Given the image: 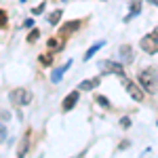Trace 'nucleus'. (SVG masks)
I'll use <instances>...</instances> for the list:
<instances>
[{
	"label": "nucleus",
	"instance_id": "1",
	"mask_svg": "<svg viewBox=\"0 0 158 158\" xmlns=\"http://www.w3.org/2000/svg\"><path fill=\"white\" fill-rule=\"evenodd\" d=\"M32 101V93L27 89H15L11 93V103L13 106H25Z\"/></svg>",
	"mask_w": 158,
	"mask_h": 158
},
{
	"label": "nucleus",
	"instance_id": "2",
	"mask_svg": "<svg viewBox=\"0 0 158 158\" xmlns=\"http://www.w3.org/2000/svg\"><path fill=\"white\" fill-rule=\"evenodd\" d=\"M80 25H82V21H80V19L68 21V23H63V25H61V30H59V34H57V36H59L61 40H68V38L72 36L74 32H78V30H80Z\"/></svg>",
	"mask_w": 158,
	"mask_h": 158
},
{
	"label": "nucleus",
	"instance_id": "3",
	"mask_svg": "<svg viewBox=\"0 0 158 158\" xmlns=\"http://www.w3.org/2000/svg\"><path fill=\"white\" fill-rule=\"evenodd\" d=\"M99 68H101V72H106V74H116V76L124 78V70H122L120 63H116V61L103 59V61H99Z\"/></svg>",
	"mask_w": 158,
	"mask_h": 158
},
{
	"label": "nucleus",
	"instance_id": "4",
	"mask_svg": "<svg viewBox=\"0 0 158 158\" xmlns=\"http://www.w3.org/2000/svg\"><path fill=\"white\" fill-rule=\"evenodd\" d=\"M137 85L141 86L143 91H154L156 82H154V74H152V70H143V72L139 74V82H137Z\"/></svg>",
	"mask_w": 158,
	"mask_h": 158
},
{
	"label": "nucleus",
	"instance_id": "5",
	"mask_svg": "<svg viewBox=\"0 0 158 158\" xmlns=\"http://www.w3.org/2000/svg\"><path fill=\"white\" fill-rule=\"evenodd\" d=\"M139 47H141V51H146L148 55H156V53H158V42L150 36V34L139 40Z\"/></svg>",
	"mask_w": 158,
	"mask_h": 158
},
{
	"label": "nucleus",
	"instance_id": "6",
	"mask_svg": "<svg viewBox=\"0 0 158 158\" xmlns=\"http://www.w3.org/2000/svg\"><path fill=\"white\" fill-rule=\"evenodd\" d=\"M127 93H129L135 101H143V99H146V91L137 85V82H127Z\"/></svg>",
	"mask_w": 158,
	"mask_h": 158
},
{
	"label": "nucleus",
	"instance_id": "7",
	"mask_svg": "<svg viewBox=\"0 0 158 158\" xmlns=\"http://www.w3.org/2000/svg\"><path fill=\"white\" fill-rule=\"evenodd\" d=\"M76 103H78V91H72L70 95H65L63 103H61V110H63V112H70Z\"/></svg>",
	"mask_w": 158,
	"mask_h": 158
},
{
	"label": "nucleus",
	"instance_id": "8",
	"mask_svg": "<svg viewBox=\"0 0 158 158\" xmlns=\"http://www.w3.org/2000/svg\"><path fill=\"white\" fill-rule=\"evenodd\" d=\"M30 131H25L23 139H21V143H19V150H17V158H23L25 154H27V148H30Z\"/></svg>",
	"mask_w": 158,
	"mask_h": 158
},
{
	"label": "nucleus",
	"instance_id": "9",
	"mask_svg": "<svg viewBox=\"0 0 158 158\" xmlns=\"http://www.w3.org/2000/svg\"><path fill=\"white\" fill-rule=\"evenodd\" d=\"M99 82H101L99 78H91V80H82L78 89H80V91H93V89H97V86H99Z\"/></svg>",
	"mask_w": 158,
	"mask_h": 158
},
{
	"label": "nucleus",
	"instance_id": "10",
	"mask_svg": "<svg viewBox=\"0 0 158 158\" xmlns=\"http://www.w3.org/2000/svg\"><path fill=\"white\" fill-rule=\"evenodd\" d=\"M70 65H72V61H68L65 65H61V68H57V70L53 72V78H51V80H53V82H59V80H61V76H63V74H65L68 70H70Z\"/></svg>",
	"mask_w": 158,
	"mask_h": 158
},
{
	"label": "nucleus",
	"instance_id": "11",
	"mask_svg": "<svg viewBox=\"0 0 158 158\" xmlns=\"http://www.w3.org/2000/svg\"><path fill=\"white\" fill-rule=\"evenodd\" d=\"M63 42H65V40H61L59 36L51 38V40H49V49L51 51H61V49H63Z\"/></svg>",
	"mask_w": 158,
	"mask_h": 158
},
{
	"label": "nucleus",
	"instance_id": "12",
	"mask_svg": "<svg viewBox=\"0 0 158 158\" xmlns=\"http://www.w3.org/2000/svg\"><path fill=\"white\" fill-rule=\"evenodd\" d=\"M103 44H106V42H95V44H93V47H91V49H89V51L85 53V59L89 61V59H91V57H93V55H95V53H97L99 49H101V47H103Z\"/></svg>",
	"mask_w": 158,
	"mask_h": 158
},
{
	"label": "nucleus",
	"instance_id": "13",
	"mask_svg": "<svg viewBox=\"0 0 158 158\" xmlns=\"http://www.w3.org/2000/svg\"><path fill=\"white\" fill-rule=\"evenodd\" d=\"M120 55H122V59H124V61H131V59H133V53H131V47H127V44H124V47L120 49Z\"/></svg>",
	"mask_w": 158,
	"mask_h": 158
},
{
	"label": "nucleus",
	"instance_id": "14",
	"mask_svg": "<svg viewBox=\"0 0 158 158\" xmlns=\"http://www.w3.org/2000/svg\"><path fill=\"white\" fill-rule=\"evenodd\" d=\"M61 15H63V11H55V13H51V15H49V23L57 25V23H59V19H61Z\"/></svg>",
	"mask_w": 158,
	"mask_h": 158
},
{
	"label": "nucleus",
	"instance_id": "15",
	"mask_svg": "<svg viewBox=\"0 0 158 158\" xmlns=\"http://www.w3.org/2000/svg\"><path fill=\"white\" fill-rule=\"evenodd\" d=\"M38 38H40V30H32V32L27 34V38H25V40H27V42L32 44V42H36Z\"/></svg>",
	"mask_w": 158,
	"mask_h": 158
},
{
	"label": "nucleus",
	"instance_id": "16",
	"mask_svg": "<svg viewBox=\"0 0 158 158\" xmlns=\"http://www.w3.org/2000/svg\"><path fill=\"white\" fill-rule=\"evenodd\" d=\"M38 61H40L42 65H51V63H53V57H51V55H40Z\"/></svg>",
	"mask_w": 158,
	"mask_h": 158
},
{
	"label": "nucleus",
	"instance_id": "17",
	"mask_svg": "<svg viewBox=\"0 0 158 158\" xmlns=\"http://www.w3.org/2000/svg\"><path fill=\"white\" fill-rule=\"evenodd\" d=\"M2 27H6V13L0 9V30H2Z\"/></svg>",
	"mask_w": 158,
	"mask_h": 158
},
{
	"label": "nucleus",
	"instance_id": "18",
	"mask_svg": "<svg viewBox=\"0 0 158 158\" xmlns=\"http://www.w3.org/2000/svg\"><path fill=\"white\" fill-rule=\"evenodd\" d=\"M42 9H44V2H40L38 6H34V9H32V13H34V15H40V13H42Z\"/></svg>",
	"mask_w": 158,
	"mask_h": 158
},
{
	"label": "nucleus",
	"instance_id": "19",
	"mask_svg": "<svg viewBox=\"0 0 158 158\" xmlns=\"http://www.w3.org/2000/svg\"><path fill=\"white\" fill-rule=\"evenodd\" d=\"M97 101H99V106H103V108H110V101L106 97H97Z\"/></svg>",
	"mask_w": 158,
	"mask_h": 158
},
{
	"label": "nucleus",
	"instance_id": "20",
	"mask_svg": "<svg viewBox=\"0 0 158 158\" xmlns=\"http://www.w3.org/2000/svg\"><path fill=\"white\" fill-rule=\"evenodd\" d=\"M137 13H139V4H135L133 9H131V15H129L127 19H131V17H133V15H137Z\"/></svg>",
	"mask_w": 158,
	"mask_h": 158
},
{
	"label": "nucleus",
	"instance_id": "21",
	"mask_svg": "<svg viewBox=\"0 0 158 158\" xmlns=\"http://www.w3.org/2000/svg\"><path fill=\"white\" fill-rule=\"evenodd\" d=\"M4 137H6V129L0 124V139H4Z\"/></svg>",
	"mask_w": 158,
	"mask_h": 158
},
{
	"label": "nucleus",
	"instance_id": "22",
	"mask_svg": "<svg viewBox=\"0 0 158 158\" xmlns=\"http://www.w3.org/2000/svg\"><path fill=\"white\" fill-rule=\"evenodd\" d=\"M150 36H152V38H154V40H156V42H158V27H156V30H154V32H152V34H150Z\"/></svg>",
	"mask_w": 158,
	"mask_h": 158
},
{
	"label": "nucleus",
	"instance_id": "23",
	"mask_svg": "<svg viewBox=\"0 0 158 158\" xmlns=\"http://www.w3.org/2000/svg\"><path fill=\"white\" fill-rule=\"evenodd\" d=\"M152 2H154V4H158V0H152Z\"/></svg>",
	"mask_w": 158,
	"mask_h": 158
},
{
	"label": "nucleus",
	"instance_id": "24",
	"mask_svg": "<svg viewBox=\"0 0 158 158\" xmlns=\"http://www.w3.org/2000/svg\"><path fill=\"white\" fill-rule=\"evenodd\" d=\"M21 2H25V0H21Z\"/></svg>",
	"mask_w": 158,
	"mask_h": 158
}]
</instances>
